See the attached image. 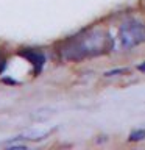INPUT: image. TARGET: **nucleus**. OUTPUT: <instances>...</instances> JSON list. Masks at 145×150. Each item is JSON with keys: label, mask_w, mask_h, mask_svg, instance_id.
<instances>
[{"label": "nucleus", "mask_w": 145, "mask_h": 150, "mask_svg": "<svg viewBox=\"0 0 145 150\" xmlns=\"http://www.w3.org/2000/svg\"><path fill=\"white\" fill-rule=\"evenodd\" d=\"M111 47H114L112 38H109L103 30L95 28V30H89L84 35L75 36L67 41L65 45L61 49V56L69 61H78L97 56Z\"/></svg>", "instance_id": "obj_1"}, {"label": "nucleus", "mask_w": 145, "mask_h": 150, "mask_svg": "<svg viewBox=\"0 0 145 150\" xmlns=\"http://www.w3.org/2000/svg\"><path fill=\"white\" fill-rule=\"evenodd\" d=\"M117 47L122 50H130L145 42V23L137 19H128L120 25L115 36Z\"/></svg>", "instance_id": "obj_2"}, {"label": "nucleus", "mask_w": 145, "mask_h": 150, "mask_svg": "<svg viewBox=\"0 0 145 150\" xmlns=\"http://www.w3.org/2000/svg\"><path fill=\"white\" fill-rule=\"evenodd\" d=\"M20 55L23 58H27L30 63L34 66V69L39 72L41 67H42V63H44V56H42L41 52H36V50H25V52H20Z\"/></svg>", "instance_id": "obj_3"}, {"label": "nucleus", "mask_w": 145, "mask_h": 150, "mask_svg": "<svg viewBox=\"0 0 145 150\" xmlns=\"http://www.w3.org/2000/svg\"><path fill=\"white\" fill-rule=\"evenodd\" d=\"M145 138V130H136L130 134V141H142Z\"/></svg>", "instance_id": "obj_4"}, {"label": "nucleus", "mask_w": 145, "mask_h": 150, "mask_svg": "<svg viewBox=\"0 0 145 150\" xmlns=\"http://www.w3.org/2000/svg\"><path fill=\"white\" fill-rule=\"evenodd\" d=\"M3 69H5V59L2 58V56H0V72H2Z\"/></svg>", "instance_id": "obj_5"}, {"label": "nucleus", "mask_w": 145, "mask_h": 150, "mask_svg": "<svg viewBox=\"0 0 145 150\" xmlns=\"http://www.w3.org/2000/svg\"><path fill=\"white\" fill-rule=\"evenodd\" d=\"M137 70H140V72H144V74H145V63H142L140 66H137Z\"/></svg>", "instance_id": "obj_6"}]
</instances>
